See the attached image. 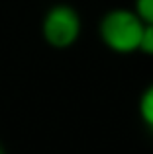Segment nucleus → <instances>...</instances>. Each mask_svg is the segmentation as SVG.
<instances>
[{
	"label": "nucleus",
	"mask_w": 153,
	"mask_h": 154,
	"mask_svg": "<svg viewBox=\"0 0 153 154\" xmlns=\"http://www.w3.org/2000/svg\"><path fill=\"white\" fill-rule=\"evenodd\" d=\"M143 26L138 14L130 8H114L102 16L98 23V33L102 43L116 53H134L139 51Z\"/></svg>",
	"instance_id": "f257e3e1"
},
{
	"label": "nucleus",
	"mask_w": 153,
	"mask_h": 154,
	"mask_svg": "<svg viewBox=\"0 0 153 154\" xmlns=\"http://www.w3.org/2000/svg\"><path fill=\"white\" fill-rule=\"evenodd\" d=\"M134 12L142 18L143 23H153V0H135Z\"/></svg>",
	"instance_id": "20e7f679"
},
{
	"label": "nucleus",
	"mask_w": 153,
	"mask_h": 154,
	"mask_svg": "<svg viewBox=\"0 0 153 154\" xmlns=\"http://www.w3.org/2000/svg\"><path fill=\"white\" fill-rule=\"evenodd\" d=\"M139 51L145 55H153V23H145L139 41Z\"/></svg>",
	"instance_id": "39448f33"
},
{
	"label": "nucleus",
	"mask_w": 153,
	"mask_h": 154,
	"mask_svg": "<svg viewBox=\"0 0 153 154\" xmlns=\"http://www.w3.org/2000/svg\"><path fill=\"white\" fill-rule=\"evenodd\" d=\"M0 154H6V148H4V144L0 143Z\"/></svg>",
	"instance_id": "423d86ee"
},
{
	"label": "nucleus",
	"mask_w": 153,
	"mask_h": 154,
	"mask_svg": "<svg viewBox=\"0 0 153 154\" xmlns=\"http://www.w3.org/2000/svg\"><path fill=\"white\" fill-rule=\"evenodd\" d=\"M41 35L53 49H69L80 35V16L69 4H55L45 12Z\"/></svg>",
	"instance_id": "f03ea898"
},
{
	"label": "nucleus",
	"mask_w": 153,
	"mask_h": 154,
	"mask_svg": "<svg viewBox=\"0 0 153 154\" xmlns=\"http://www.w3.org/2000/svg\"><path fill=\"white\" fill-rule=\"evenodd\" d=\"M139 117L145 129L153 135V84H149L143 90L142 98H139Z\"/></svg>",
	"instance_id": "7ed1b4c3"
}]
</instances>
